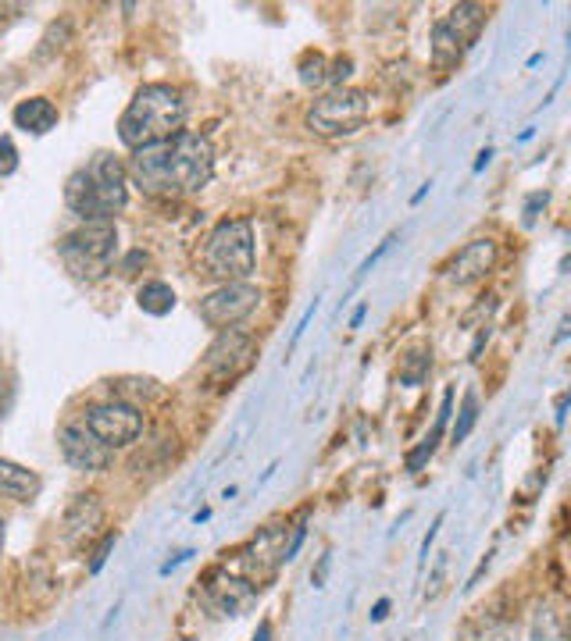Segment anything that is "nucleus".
Segmentation results:
<instances>
[{
    "mask_svg": "<svg viewBox=\"0 0 571 641\" xmlns=\"http://www.w3.org/2000/svg\"><path fill=\"white\" fill-rule=\"evenodd\" d=\"M365 314H368V303H360V307L354 311V317H351V328H360V320H365Z\"/></svg>",
    "mask_w": 571,
    "mask_h": 641,
    "instance_id": "40",
    "label": "nucleus"
},
{
    "mask_svg": "<svg viewBox=\"0 0 571 641\" xmlns=\"http://www.w3.org/2000/svg\"><path fill=\"white\" fill-rule=\"evenodd\" d=\"M386 613H389V599H379V602H375V609H371V620L379 623V620H386Z\"/></svg>",
    "mask_w": 571,
    "mask_h": 641,
    "instance_id": "36",
    "label": "nucleus"
},
{
    "mask_svg": "<svg viewBox=\"0 0 571 641\" xmlns=\"http://www.w3.org/2000/svg\"><path fill=\"white\" fill-rule=\"evenodd\" d=\"M4 534H8L4 531V513H0V548H4Z\"/></svg>",
    "mask_w": 571,
    "mask_h": 641,
    "instance_id": "41",
    "label": "nucleus"
},
{
    "mask_svg": "<svg viewBox=\"0 0 571 641\" xmlns=\"http://www.w3.org/2000/svg\"><path fill=\"white\" fill-rule=\"evenodd\" d=\"M450 414H454V389H446V392H443V403H440V414H435L432 432L408 453V470H411V475H418V470H422V467L432 460V453H435V446H440V438H443V432H446Z\"/></svg>",
    "mask_w": 571,
    "mask_h": 641,
    "instance_id": "17",
    "label": "nucleus"
},
{
    "mask_svg": "<svg viewBox=\"0 0 571 641\" xmlns=\"http://www.w3.org/2000/svg\"><path fill=\"white\" fill-rule=\"evenodd\" d=\"M304 539H308V528H304V524H297L293 539H290V545H286V553H282V559H286V563H290V559L300 553V545H304Z\"/></svg>",
    "mask_w": 571,
    "mask_h": 641,
    "instance_id": "30",
    "label": "nucleus"
},
{
    "mask_svg": "<svg viewBox=\"0 0 571 641\" xmlns=\"http://www.w3.org/2000/svg\"><path fill=\"white\" fill-rule=\"evenodd\" d=\"M183 121H186L183 94L169 83H147L137 89V97L129 100L122 118H118V140L129 150H143L175 135L183 129Z\"/></svg>",
    "mask_w": 571,
    "mask_h": 641,
    "instance_id": "2",
    "label": "nucleus"
},
{
    "mask_svg": "<svg viewBox=\"0 0 571 641\" xmlns=\"http://www.w3.org/2000/svg\"><path fill=\"white\" fill-rule=\"evenodd\" d=\"M328 563H333V556H322V563H319V574H314V585H319L322 588V582H325V571H328Z\"/></svg>",
    "mask_w": 571,
    "mask_h": 641,
    "instance_id": "37",
    "label": "nucleus"
},
{
    "mask_svg": "<svg viewBox=\"0 0 571 641\" xmlns=\"http://www.w3.org/2000/svg\"><path fill=\"white\" fill-rule=\"evenodd\" d=\"M204 268L212 279L247 282L258 268V250H254V225L247 218H225L215 225L204 247Z\"/></svg>",
    "mask_w": 571,
    "mask_h": 641,
    "instance_id": "4",
    "label": "nucleus"
},
{
    "mask_svg": "<svg viewBox=\"0 0 571 641\" xmlns=\"http://www.w3.org/2000/svg\"><path fill=\"white\" fill-rule=\"evenodd\" d=\"M314 311H319V300H314V303H311V307L304 311V317H300V325L293 328V346L300 343V335H304V328L311 325V317H314Z\"/></svg>",
    "mask_w": 571,
    "mask_h": 641,
    "instance_id": "31",
    "label": "nucleus"
},
{
    "mask_svg": "<svg viewBox=\"0 0 571 641\" xmlns=\"http://www.w3.org/2000/svg\"><path fill=\"white\" fill-rule=\"evenodd\" d=\"M11 121L29 135H47L57 126V107L47 97H29L11 111Z\"/></svg>",
    "mask_w": 571,
    "mask_h": 641,
    "instance_id": "15",
    "label": "nucleus"
},
{
    "mask_svg": "<svg viewBox=\"0 0 571 641\" xmlns=\"http://www.w3.org/2000/svg\"><path fill=\"white\" fill-rule=\"evenodd\" d=\"M297 72H300V83H304V86L322 89L328 83V57L319 54V51H308L304 57H300Z\"/></svg>",
    "mask_w": 571,
    "mask_h": 641,
    "instance_id": "21",
    "label": "nucleus"
},
{
    "mask_svg": "<svg viewBox=\"0 0 571 641\" xmlns=\"http://www.w3.org/2000/svg\"><path fill=\"white\" fill-rule=\"evenodd\" d=\"M65 268L83 282H97L111 271L118 257V228L115 221H86L57 242Z\"/></svg>",
    "mask_w": 571,
    "mask_h": 641,
    "instance_id": "5",
    "label": "nucleus"
},
{
    "mask_svg": "<svg viewBox=\"0 0 571 641\" xmlns=\"http://www.w3.org/2000/svg\"><path fill=\"white\" fill-rule=\"evenodd\" d=\"M429 43H432L429 51H432V68H435V72H450V68H457L461 61H464V54H468V51L461 47V40L446 29V22H443V19L432 25Z\"/></svg>",
    "mask_w": 571,
    "mask_h": 641,
    "instance_id": "18",
    "label": "nucleus"
},
{
    "mask_svg": "<svg viewBox=\"0 0 571 641\" xmlns=\"http://www.w3.org/2000/svg\"><path fill=\"white\" fill-rule=\"evenodd\" d=\"M40 475L36 470H29L14 460H0V496L4 499H14V502H33L40 496Z\"/></svg>",
    "mask_w": 571,
    "mask_h": 641,
    "instance_id": "16",
    "label": "nucleus"
},
{
    "mask_svg": "<svg viewBox=\"0 0 571 641\" xmlns=\"http://www.w3.org/2000/svg\"><path fill=\"white\" fill-rule=\"evenodd\" d=\"M68 19H62V22H54L51 29H47V36L40 40V47H36V57H51L54 51H62L65 47V40H68Z\"/></svg>",
    "mask_w": 571,
    "mask_h": 641,
    "instance_id": "24",
    "label": "nucleus"
},
{
    "mask_svg": "<svg viewBox=\"0 0 571 641\" xmlns=\"http://www.w3.org/2000/svg\"><path fill=\"white\" fill-rule=\"evenodd\" d=\"M250 641H272V623H268V620H261V628H258V634H254Z\"/></svg>",
    "mask_w": 571,
    "mask_h": 641,
    "instance_id": "38",
    "label": "nucleus"
},
{
    "mask_svg": "<svg viewBox=\"0 0 571 641\" xmlns=\"http://www.w3.org/2000/svg\"><path fill=\"white\" fill-rule=\"evenodd\" d=\"M254 360H258V343H254V335L239 332V328H225L218 332V339L207 346V354H204V378L212 381V385H229V381L250 371Z\"/></svg>",
    "mask_w": 571,
    "mask_h": 641,
    "instance_id": "8",
    "label": "nucleus"
},
{
    "mask_svg": "<svg viewBox=\"0 0 571 641\" xmlns=\"http://www.w3.org/2000/svg\"><path fill=\"white\" fill-rule=\"evenodd\" d=\"M126 175L140 193L158 196V200L193 196L215 175V146L201 132L179 129L154 146L132 150Z\"/></svg>",
    "mask_w": 571,
    "mask_h": 641,
    "instance_id": "1",
    "label": "nucleus"
},
{
    "mask_svg": "<svg viewBox=\"0 0 571 641\" xmlns=\"http://www.w3.org/2000/svg\"><path fill=\"white\" fill-rule=\"evenodd\" d=\"M83 427L100 442V446H108L115 453V449L132 446V442L143 435V414L137 403L108 400V403H94L86 410Z\"/></svg>",
    "mask_w": 571,
    "mask_h": 641,
    "instance_id": "7",
    "label": "nucleus"
},
{
    "mask_svg": "<svg viewBox=\"0 0 571 641\" xmlns=\"http://www.w3.org/2000/svg\"><path fill=\"white\" fill-rule=\"evenodd\" d=\"M258 303H261V289L258 285H250V282H225L218 285L215 293H207L201 300V320L207 328H236L239 320H247L254 311H258Z\"/></svg>",
    "mask_w": 571,
    "mask_h": 641,
    "instance_id": "9",
    "label": "nucleus"
},
{
    "mask_svg": "<svg viewBox=\"0 0 571 641\" xmlns=\"http://www.w3.org/2000/svg\"><path fill=\"white\" fill-rule=\"evenodd\" d=\"M486 19H489V11L483 4H472V0H464V4H454L446 14V29L461 40V47L464 51H472L475 47V40L483 36V29H486Z\"/></svg>",
    "mask_w": 571,
    "mask_h": 641,
    "instance_id": "14",
    "label": "nucleus"
},
{
    "mask_svg": "<svg viewBox=\"0 0 571 641\" xmlns=\"http://www.w3.org/2000/svg\"><path fill=\"white\" fill-rule=\"evenodd\" d=\"M137 303H140V311L150 314V317H164V314H172L175 311V289L169 282H143L140 285V293H137Z\"/></svg>",
    "mask_w": 571,
    "mask_h": 641,
    "instance_id": "19",
    "label": "nucleus"
},
{
    "mask_svg": "<svg viewBox=\"0 0 571 641\" xmlns=\"http://www.w3.org/2000/svg\"><path fill=\"white\" fill-rule=\"evenodd\" d=\"M57 446H62L65 460L75 470H83V475H100V470H108L115 460V453L108 446H100L83 424H65L62 432H57Z\"/></svg>",
    "mask_w": 571,
    "mask_h": 641,
    "instance_id": "11",
    "label": "nucleus"
},
{
    "mask_svg": "<svg viewBox=\"0 0 571 641\" xmlns=\"http://www.w3.org/2000/svg\"><path fill=\"white\" fill-rule=\"evenodd\" d=\"M475 421H478V392L468 389V392H464V400H461V414H457V424H454V432H450V438L464 442V438L472 435Z\"/></svg>",
    "mask_w": 571,
    "mask_h": 641,
    "instance_id": "23",
    "label": "nucleus"
},
{
    "mask_svg": "<svg viewBox=\"0 0 571 641\" xmlns=\"http://www.w3.org/2000/svg\"><path fill=\"white\" fill-rule=\"evenodd\" d=\"M204 602L212 606V613H218V617H244L247 609L258 602V585L218 567V571L207 574Z\"/></svg>",
    "mask_w": 571,
    "mask_h": 641,
    "instance_id": "10",
    "label": "nucleus"
},
{
    "mask_svg": "<svg viewBox=\"0 0 571 641\" xmlns=\"http://www.w3.org/2000/svg\"><path fill=\"white\" fill-rule=\"evenodd\" d=\"M104 524V507L94 492H79L72 496L68 510H65V521H62V534L68 545H83L86 539H94L97 528Z\"/></svg>",
    "mask_w": 571,
    "mask_h": 641,
    "instance_id": "13",
    "label": "nucleus"
},
{
    "mask_svg": "<svg viewBox=\"0 0 571 641\" xmlns=\"http://www.w3.org/2000/svg\"><path fill=\"white\" fill-rule=\"evenodd\" d=\"M394 242H397V236H386V239L379 242V247H375V253H368V257H365V261H360V268H357V274H354V285H357L360 279H365V274H368V271H371L375 264H379V261H383V257L389 253V247H394Z\"/></svg>",
    "mask_w": 571,
    "mask_h": 641,
    "instance_id": "27",
    "label": "nucleus"
},
{
    "mask_svg": "<svg viewBox=\"0 0 571 641\" xmlns=\"http://www.w3.org/2000/svg\"><path fill=\"white\" fill-rule=\"evenodd\" d=\"M432 371V349L429 346H414L408 349V354L400 357V385H408V389H418L422 381L429 378Z\"/></svg>",
    "mask_w": 571,
    "mask_h": 641,
    "instance_id": "20",
    "label": "nucleus"
},
{
    "mask_svg": "<svg viewBox=\"0 0 571 641\" xmlns=\"http://www.w3.org/2000/svg\"><path fill=\"white\" fill-rule=\"evenodd\" d=\"M115 542H118V534H115V531H108V534H104V539L97 542L94 559H89V574H100V567H104V563H108V556H111Z\"/></svg>",
    "mask_w": 571,
    "mask_h": 641,
    "instance_id": "28",
    "label": "nucleus"
},
{
    "mask_svg": "<svg viewBox=\"0 0 571 641\" xmlns=\"http://www.w3.org/2000/svg\"><path fill=\"white\" fill-rule=\"evenodd\" d=\"M475 641H510V631L507 628H486Z\"/></svg>",
    "mask_w": 571,
    "mask_h": 641,
    "instance_id": "33",
    "label": "nucleus"
},
{
    "mask_svg": "<svg viewBox=\"0 0 571 641\" xmlns=\"http://www.w3.org/2000/svg\"><path fill=\"white\" fill-rule=\"evenodd\" d=\"M368 115H371V100L365 89L340 86V89H328V94H322L308 107V129L314 135H325V140H343V135H354L357 129H365Z\"/></svg>",
    "mask_w": 571,
    "mask_h": 641,
    "instance_id": "6",
    "label": "nucleus"
},
{
    "mask_svg": "<svg viewBox=\"0 0 571 641\" xmlns=\"http://www.w3.org/2000/svg\"><path fill=\"white\" fill-rule=\"evenodd\" d=\"M497 261H500L497 242L493 239H472V242H464L454 257H450L443 271L454 285H475V282H483L493 268H497Z\"/></svg>",
    "mask_w": 571,
    "mask_h": 641,
    "instance_id": "12",
    "label": "nucleus"
},
{
    "mask_svg": "<svg viewBox=\"0 0 571 641\" xmlns=\"http://www.w3.org/2000/svg\"><path fill=\"white\" fill-rule=\"evenodd\" d=\"M564 414H568V392L558 395V427L564 424Z\"/></svg>",
    "mask_w": 571,
    "mask_h": 641,
    "instance_id": "39",
    "label": "nucleus"
},
{
    "mask_svg": "<svg viewBox=\"0 0 571 641\" xmlns=\"http://www.w3.org/2000/svg\"><path fill=\"white\" fill-rule=\"evenodd\" d=\"M354 75V61L351 57H343V54H336L333 61H328V83L325 86H333V89H340L343 83H347Z\"/></svg>",
    "mask_w": 571,
    "mask_h": 641,
    "instance_id": "25",
    "label": "nucleus"
},
{
    "mask_svg": "<svg viewBox=\"0 0 571 641\" xmlns=\"http://www.w3.org/2000/svg\"><path fill=\"white\" fill-rule=\"evenodd\" d=\"M547 200H550V193H532L529 200H525V225H532V221H536L539 207H547Z\"/></svg>",
    "mask_w": 571,
    "mask_h": 641,
    "instance_id": "29",
    "label": "nucleus"
},
{
    "mask_svg": "<svg viewBox=\"0 0 571 641\" xmlns=\"http://www.w3.org/2000/svg\"><path fill=\"white\" fill-rule=\"evenodd\" d=\"M19 172V150H14L11 135H0V178Z\"/></svg>",
    "mask_w": 571,
    "mask_h": 641,
    "instance_id": "26",
    "label": "nucleus"
},
{
    "mask_svg": "<svg viewBox=\"0 0 571 641\" xmlns=\"http://www.w3.org/2000/svg\"><path fill=\"white\" fill-rule=\"evenodd\" d=\"M440 524H443V513L432 521V528H429V534H425V542H422V563L429 559V548H432V542H435V534H440Z\"/></svg>",
    "mask_w": 571,
    "mask_h": 641,
    "instance_id": "32",
    "label": "nucleus"
},
{
    "mask_svg": "<svg viewBox=\"0 0 571 641\" xmlns=\"http://www.w3.org/2000/svg\"><path fill=\"white\" fill-rule=\"evenodd\" d=\"M193 556V548H186V553H179L175 559H169V563H164V567H161V574H172L175 567H179V563H186Z\"/></svg>",
    "mask_w": 571,
    "mask_h": 641,
    "instance_id": "34",
    "label": "nucleus"
},
{
    "mask_svg": "<svg viewBox=\"0 0 571 641\" xmlns=\"http://www.w3.org/2000/svg\"><path fill=\"white\" fill-rule=\"evenodd\" d=\"M65 204L83 221H111L129 204L126 164L111 154H97L86 167L72 172L65 182Z\"/></svg>",
    "mask_w": 571,
    "mask_h": 641,
    "instance_id": "3",
    "label": "nucleus"
},
{
    "mask_svg": "<svg viewBox=\"0 0 571 641\" xmlns=\"http://www.w3.org/2000/svg\"><path fill=\"white\" fill-rule=\"evenodd\" d=\"M493 161V146H486V150H478V157H475V167H472V172H483V167Z\"/></svg>",
    "mask_w": 571,
    "mask_h": 641,
    "instance_id": "35",
    "label": "nucleus"
},
{
    "mask_svg": "<svg viewBox=\"0 0 571 641\" xmlns=\"http://www.w3.org/2000/svg\"><path fill=\"white\" fill-rule=\"evenodd\" d=\"M532 641H564V623L553 613L550 606H543L532 620Z\"/></svg>",
    "mask_w": 571,
    "mask_h": 641,
    "instance_id": "22",
    "label": "nucleus"
}]
</instances>
